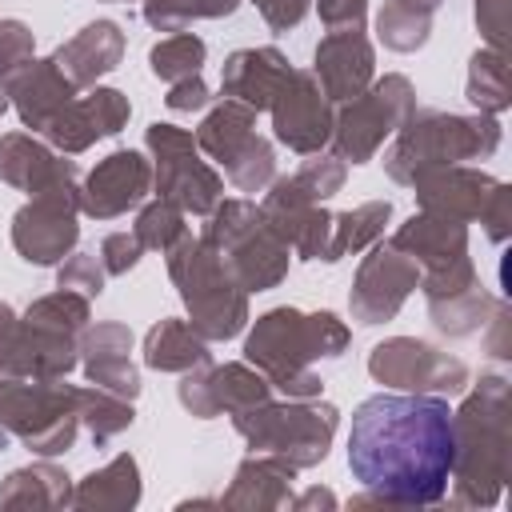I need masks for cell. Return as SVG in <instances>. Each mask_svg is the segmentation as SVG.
<instances>
[{
  "label": "cell",
  "instance_id": "obj_24",
  "mask_svg": "<svg viewBox=\"0 0 512 512\" xmlns=\"http://www.w3.org/2000/svg\"><path fill=\"white\" fill-rule=\"evenodd\" d=\"M136 500H140V480L132 456H116L104 472H92L72 496L76 508H132Z\"/></svg>",
  "mask_w": 512,
  "mask_h": 512
},
{
  "label": "cell",
  "instance_id": "obj_19",
  "mask_svg": "<svg viewBox=\"0 0 512 512\" xmlns=\"http://www.w3.org/2000/svg\"><path fill=\"white\" fill-rule=\"evenodd\" d=\"M4 84H8V92L16 96L20 116H24L32 128H44V124L68 104V92H72V84L64 80V72H60L52 60H48V64L28 60V64L16 68Z\"/></svg>",
  "mask_w": 512,
  "mask_h": 512
},
{
  "label": "cell",
  "instance_id": "obj_41",
  "mask_svg": "<svg viewBox=\"0 0 512 512\" xmlns=\"http://www.w3.org/2000/svg\"><path fill=\"white\" fill-rule=\"evenodd\" d=\"M260 4V12H264V20L272 24V28H288V24H296L300 16H304V0H256Z\"/></svg>",
  "mask_w": 512,
  "mask_h": 512
},
{
  "label": "cell",
  "instance_id": "obj_15",
  "mask_svg": "<svg viewBox=\"0 0 512 512\" xmlns=\"http://www.w3.org/2000/svg\"><path fill=\"white\" fill-rule=\"evenodd\" d=\"M416 192H420V204L436 216H448V220H472V216H484L492 192L500 188V180L484 176V172H464V168H428L420 172L416 180Z\"/></svg>",
  "mask_w": 512,
  "mask_h": 512
},
{
  "label": "cell",
  "instance_id": "obj_28",
  "mask_svg": "<svg viewBox=\"0 0 512 512\" xmlns=\"http://www.w3.org/2000/svg\"><path fill=\"white\" fill-rule=\"evenodd\" d=\"M252 128V108L248 104H240V100H228L224 108H216L204 124H200V144L216 156V160H232L244 144H248V132Z\"/></svg>",
  "mask_w": 512,
  "mask_h": 512
},
{
  "label": "cell",
  "instance_id": "obj_42",
  "mask_svg": "<svg viewBox=\"0 0 512 512\" xmlns=\"http://www.w3.org/2000/svg\"><path fill=\"white\" fill-rule=\"evenodd\" d=\"M204 100H208V88L200 84V76L180 80V84L172 88V96H168V104H172V108H200Z\"/></svg>",
  "mask_w": 512,
  "mask_h": 512
},
{
  "label": "cell",
  "instance_id": "obj_31",
  "mask_svg": "<svg viewBox=\"0 0 512 512\" xmlns=\"http://www.w3.org/2000/svg\"><path fill=\"white\" fill-rule=\"evenodd\" d=\"M388 204H364V208H356V212H344L332 228H336V240L328 244V260H336L340 252H348V248H360L364 240H372L376 232H380V224L388 220Z\"/></svg>",
  "mask_w": 512,
  "mask_h": 512
},
{
  "label": "cell",
  "instance_id": "obj_7",
  "mask_svg": "<svg viewBox=\"0 0 512 512\" xmlns=\"http://www.w3.org/2000/svg\"><path fill=\"white\" fill-rule=\"evenodd\" d=\"M208 244L216 256H232V276L244 288H268L284 272V244L272 236L252 204H224L208 224Z\"/></svg>",
  "mask_w": 512,
  "mask_h": 512
},
{
  "label": "cell",
  "instance_id": "obj_29",
  "mask_svg": "<svg viewBox=\"0 0 512 512\" xmlns=\"http://www.w3.org/2000/svg\"><path fill=\"white\" fill-rule=\"evenodd\" d=\"M468 100H472L480 112H504V108H508V72H504V56H500L496 48L472 56Z\"/></svg>",
  "mask_w": 512,
  "mask_h": 512
},
{
  "label": "cell",
  "instance_id": "obj_6",
  "mask_svg": "<svg viewBox=\"0 0 512 512\" xmlns=\"http://www.w3.org/2000/svg\"><path fill=\"white\" fill-rule=\"evenodd\" d=\"M172 276L192 308V320L204 336H232L244 324V296L228 288L224 256L212 248L180 236V248L172 252Z\"/></svg>",
  "mask_w": 512,
  "mask_h": 512
},
{
  "label": "cell",
  "instance_id": "obj_18",
  "mask_svg": "<svg viewBox=\"0 0 512 512\" xmlns=\"http://www.w3.org/2000/svg\"><path fill=\"white\" fill-rule=\"evenodd\" d=\"M288 76H292V68L284 64V56L276 48L236 52L224 64V92L248 108H272V100Z\"/></svg>",
  "mask_w": 512,
  "mask_h": 512
},
{
  "label": "cell",
  "instance_id": "obj_40",
  "mask_svg": "<svg viewBox=\"0 0 512 512\" xmlns=\"http://www.w3.org/2000/svg\"><path fill=\"white\" fill-rule=\"evenodd\" d=\"M504 12H508L504 0H476V20L492 48H500V40H504Z\"/></svg>",
  "mask_w": 512,
  "mask_h": 512
},
{
  "label": "cell",
  "instance_id": "obj_27",
  "mask_svg": "<svg viewBox=\"0 0 512 512\" xmlns=\"http://www.w3.org/2000/svg\"><path fill=\"white\" fill-rule=\"evenodd\" d=\"M440 8V0H392L384 12H380V36L388 48L396 52H412L428 40V24H432V12Z\"/></svg>",
  "mask_w": 512,
  "mask_h": 512
},
{
  "label": "cell",
  "instance_id": "obj_8",
  "mask_svg": "<svg viewBox=\"0 0 512 512\" xmlns=\"http://www.w3.org/2000/svg\"><path fill=\"white\" fill-rule=\"evenodd\" d=\"M80 404L76 392H60V388H4L0 392V420L20 432V440L32 452H64L76 436V416L72 412Z\"/></svg>",
  "mask_w": 512,
  "mask_h": 512
},
{
  "label": "cell",
  "instance_id": "obj_2",
  "mask_svg": "<svg viewBox=\"0 0 512 512\" xmlns=\"http://www.w3.org/2000/svg\"><path fill=\"white\" fill-rule=\"evenodd\" d=\"M456 436V504H496L508 480L512 460V416H508V384L504 376H484L476 396L452 416Z\"/></svg>",
  "mask_w": 512,
  "mask_h": 512
},
{
  "label": "cell",
  "instance_id": "obj_13",
  "mask_svg": "<svg viewBox=\"0 0 512 512\" xmlns=\"http://www.w3.org/2000/svg\"><path fill=\"white\" fill-rule=\"evenodd\" d=\"M276 112V136L296 148V152H312L324 144L328 136V104L324 92L316 88V80L308 72H292L284 80V88L272 100Z\"/></svg>",
  "mask_w": 512,
  "mask_h": 512
},
{
  "label": "cell",
  "instance_id": "obj_30",
  "mask_svg": "<svg viewBox=\"0 0 512 512\" xmlns=\"http://www.w3.org/2000/svg\"><path fill=\"white\" fill-rule=\"evenodd\" d=\"M200 64H204V44L192 32L172 36V40L152 48V72L160 80H188L200 72Z\"/></svg>",
  "mask_w": 512,
  "mask_h": 512
},
{
  "label": "cell",
  "instance_id": "obj_34",
  "mask_svg": "<svg viewBox=\"0 0 512 512\" xmlns=\"http://www.w3.org/2000/svg\"><path fill=\"white\" fill-rule=\"evenodd\" d=\"M180 236H184L180 212H176L168 200L152 204V208L140 216V224H136V240H140V244H152V248H168V244L180 240Z\"/></svg>",
  "mask_w": 512,
  "mask_h": 512
},
{
  "label": "cell",
  "instance_id": "obj_36",
  "mask_svg": "<svg viewBox=\"0 0 512 512\" xmlns=\"http://www.w3.org/2000/svg\"><path fill=\"white\" fill-rule=\"evenodd\" d=\"M28 52H32V44H28L24 24H16V20L0 24V76H4V80H8L16 68L28 64Z\"/></svg>",
  "mask_w": 512,
  "mask_h": 512
},
{
  "label": "cell",
  "instance_id": "obj_21",
  "mask_svg": "<svg viewBox=\"0 0 512 512\" xmlns=\"http://www.w3.org/2000/svg\"><path fill=\"white\" fill-rule=\"evenodd\" d=\"M128 328L120 324H104L88 336L84 352H88V376L100 384V388H112L120 396H136V372L128 364Z\"/></svg>",
  "mask_w": 512,
  "mask_h": 512
},
{
  "label": "cell",
  "instance_id": "obj_10",
  "mask_svg": "<svg viewBox=\"0 0 512 512\" xmlns=\"http://www.w3.org/2000/svg\"><path fill=\"white\" fill-rule=\"evenodd\" d=\"M148 144L160 156V192L172 196L180 208L208 212L220 196V180L192 156V136L176 132L172 124H152Z\"/></svg>",
  "mask_w": 512,
  "mask_h": 512
},
{
  "label": "cell",
  "instance_id": "obj_11",
  "mask_svg": "<svg viewBox=\"0 0 512 512\" xmlns=\"http://www.w3.org/2000/svg\"><path fill=\"white\" fill-rule=\"evenodd\" d=\"M372 376L384 384H404V388H432V392H460L468 380V368L436 352L420 340H388L372 352Z\"/></svg>",
  "mask_w": 512,
  "mask_h": 512
},
{
  "label": "cell",
  "instance_id": "obj_9",
  "mask_svg": "<svg viewBox=\"0 0 512 512\" xmlns=\"http://www.w3.org/2000/svg\"><path fill=\"white\" fill-rule=\"evenodd\" d=\"M412 112V88L404 76H388L384 84H376V92H368V100H356L352 108H344L340 124H336V144L344 156L364 160L372 156V148L384 140V132L400 128Z\"/></svg>",
  "mask_w": 512,
  "mask_h": 512
},
{
  "label": "cell",
  "instance_id": "obj_25",
  "mask_svg": "<svg viewBox=\"0 0 512 512\" xmlns=\"http://www.w3.org/2000/svg\"><path fill=\"white\" fill-rule=\"evenodd\" d=\"M0 504L8 508H40V504H72L68 496V476L56 472L52 464H36V468H20L8 476V484L0 488Z\"/></svg>",
  "mask_w": 512,
  "mask_h": 512
},
{
  "label": "cell",
  "instance_id": "obj_5",
  "mask_svg": "<svg viewBox=\"0 0 512 512\" xmlns=\"http://www.w3.org/2000/svg\"><path fill=\"white\" fill-rule=\"evenodd\" d=\"M236 428L248 436L252 448L276 452L280 460H288L292 468L316 464L328 452V440L336 432V408H268V404H252L236 412Z\"/></svg>",
  "mask_w": 512,
  "mask_h": 512
},
{
  "label": "cell",
  "instance_id": "obj_33",
  "mask_svg": "<svg viewBox=\"0 0 512 512\" xmlns=\"http://www.w3.org/2000/svg\"><path fill=\"white\" fill-rule=\"evenodd\" d=\"M228 176L244 188V192H256L268 176H272V152L260 136H248V144L228 160Z\"/></svg>",
  "mask_w": 512,
  "mask_h": 512
},
{
  "label": "cell",
  "instance_id": "obj_16",
  "mask_svg": "<svg viewBox=\"0 0 512 512\" xmlns=\"http://www.w3.org/2000/svg\"><path fill=\"white\" fill-rule=\"evenodd\" d=\"M316 76L332 100H356L372 76V48L360 28H340L316 48Z\"/></svg>",
  "mask_w": 512,
  "mask_h": 512
},
{
  "label": "cell",
  "instance_id": "obj_22",
  "mask_svg": "<svg viewBox=\"0 0 512 512\" xmlns=\"http://www.w3.org/2000/svg\"><path fill=\"white\" fill-rule=\"evenodd\" d=\"M292 464L288 460H244L236 472L232 492L224 496V504H244V508H284L292 504L288 496V480H292Z\"/></svg>",
  "mask_w": 512,
  "mask_h": 512
},
{
  "label": "cell",
  "instance_id": "obj_1",
  "mask_svg": "<svg viewBox=\"0 0 512 512\" xmlns=\"http://www.w3.org/2000/svg\"><path fill=\"white\" fill-rule=\"evenodd\" d=\"M456 436L440 396H368L352 412L348 468L360 488L388 504H440L452 484Z\"/></svg>",
  "mask_w": 512,
  "mask_h": 512
},
{
  "label": "cell",
  "instance_id": "obj_39",
  "mask_svg": "<svg viewBox=\"0 0 512 512\" xmlns=\"http://www.w3.org/2000/svg\"><path fill=\"white\" fill-rule=\"evenodd\" d=\"M104 256H108V272H124V268L136 264V256H140V240L116 232V236L104 240Z\"/></svg>",
  "mask_w": 512,
  "mask_h": 512
},
{
  "label": "cell",
  "instance_id": "obj_20",
  "mask_svg": "<svg viewBox=\"0 0 512 512\" xmlns=\"http://www.w3.org/2000/svg\"><path fill=\"white\" fill-rule=\"evenodd\" d=\"M120 56V32L116 24L100 20V24H88L68 48H60V56L52 60L60 72H68V84H88L96 80L100 72H108Z\"/></svg>",
  "mask_w": 512,
  "mask_h": 512
},
{
  "label": "cell",
  "instance_id": "obj_37",
  "mask_svg": "<svg viewBox=\"0 0 512 512\" xmlns=\"http://www.w3.org/2000/svg\"><path fill=\"white\" fill-rule=\"evenodd\" d=\"M148 20L156 24V28H176V24H184L188 16H196V0H148Z\"/></svg>",
  "mask_w": 512,
  "mask_h": 512
},
{
  "label": "cell",
  "instance_id": "obj_14",
  "mask_svg": "<svg viewBox=\"0 0 512 512\" xmlns=\"http://www.w3.org/2000/svg\"><path fill=\"white\" fill-rule=\"evenodd\" d=\"M412 284H416V264H408L396 244L376 248L372 260L360 268V280L352 292V312L360 316V324H376L400 308V300L408 296Z\"/></svg>",
  "mask_w": 512,
  "mask_h": 512
},
{
  "label": "cell",
  "instance_id": "obj_17",
  "mask_svg": "<svg viewBox=\"0 0 512 512\" xmlns=\"http://www.w3.org/2000/svg\"><path fill=\"white\" fill-rule=\"evenodd\" d=\"M148 188V164L136 152H112L84 188V208L92 216H116L128 204H136Z\"/></svg>",
  "mask_w": 512,
  "mask_h": 512
},
{
  "label": "cell",
  "instance_id": "obj_4",
  "mask_svg": "<svg viewBox=\"0 0 512 512\" xmlns=\"http://www.w3.org/2000/svg\"><path fill=\"white\" fill-rule=\"evenodd\" d=\"M500 144V128L488 116H440V112H424L416 120L404 124L392 156H388V172L404 184H412L420 172L428 168H444L456 160H476L496 152Z\"/></svg>",
  "mask_w": 512,
  "mask_h": 512
},
{
  "label": "cell",
  "instance_id": "obj_12",
  "mask_svg": "<svg viewBox=\"0 0 512 512\" xmlns=\"http://www.w3.org/2000/svg\"><path fill=\"white\" fill-rule=\"evenodd\" d=\"M68 192H72L68 184L44 188V192H36V204L16 216L12 236H16V248L24 252V260L52 264L72 248L76 224H72V196Z\"/></svg>",
  "mask_w": 512,
  "mask_h": 512
},
{
  "label": "cell",
  "instance_id": "obj_38",
  "mask_svg": "<svg viewBox=\"0 0 512 512\" xmlns=\"http://www.w3.org/2000/svg\"><path fill=\"white\" fill-rule=\"evenodd\" d=\"M60 288H80V292H100V268L88 256H76L64 272H60Z\"/></svg>",
  "mask_w": 512,
  "mask_h": 512
},
{
  "label": "cell",
  "instance_id": "obj_43",
  "mask_svg": "<svg viewBox=\"0 0 512 512\" xmlns=\"http://www.w3.org/2000/svg\"><path fill=\"white\" fill-rule=\"evenodd\" d=\"M236 0H196V16H228Z\"/></svg>",
  "mask_w": 512,
  "mask_h": 512
},
{
  "label": "cell",
  "instance_id": "obj_32",
  "mask_svg": "<svg viewBox=\"0 0 512 512\" xmlns=\"http://www.w3.org/2000/svg\"><path fill=\"white\" fill-rule=\"evenodd\" d=\"M80 396V416L88 420V428H92V436L104 444L108 436H116L120 428H128L132 424V408L128 404H120V400H108L104 392H76Z\"/></svg>",
  "mask_w": 512,
  "mask_h": 512
},
{
  "label": "cell",
  "instance_id": "obj_26",
  "mask_svg": "<svg viewBox=\"0 0 512 512\" xmlns=\"http://www.w3.org/2000/svg\"><path fill=\"white\" fill-rule=\"evenodd\" d=\"M144 360L152 368H192V364H208V348L200 344V336L188 324L164 320L160 328L148 332Z\"/></svg>",
  "mask_w": 512,
  "mask_h": 512
},
{
  "label": "cell",
  "instance_id": "obj_23",
  "mask_svg": "<svg viewBox=\"0 0 512 512\" xmlns=\"http://www.w3.org/2000/svg\"><path fill=\"white\" fill-rule=\"evenodd\" d=\"M0 176L12 184H24L32 192H44V188L68 184L72 168L52 160L44 148L28 144L24 136H8V140H0Z\"/></svg>",
  "mask_w": 512,
  "mask_h": 512
},
{
  "label": "cell",
  "instance_id": "obj_35",
  "mask_svg": "<svg viewBox=\"0 0 512 512\" xmlns=\"http://www.w3.org/2000/svg\"><path fill=\"white\" fill-rule=\"evenodd\" d=\"M340 180H344V168H340V164H332V160H312V164L300 168V176H296L292 184H296L300 196L324 200V196H332V192L340 188Z\"/></svg>",
  "mask_w": 512,
  "mask_h": 512
},
{
  "label": "cell",
  "instance_id": "obj_3",
  "mask_svg": "<svg viewBox=\"0 0 512 512\" xmlns=\"http://www.w3.org/2000/svg\"><path fill=\"white\" fill-rule=\"evenodd\" d=\"M344 340L348 336L332 312L300 316V312L276 308L256 324V332L248 340V360L260 364L276 380V388H284L292 396H308V392H320V380L304 372V360L340 356Z\"/></svg>",
  "mask_w": 512,
  "mask_h": 512
}]
</instances>
